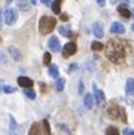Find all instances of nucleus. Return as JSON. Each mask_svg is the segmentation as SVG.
I'll return each mask as SVG.
<instances>
[{"mask_svg":"<svg viewBox=\"0 0 134 135\" xmlns=\"http://www.w3.org/2000/svg\"><path fill=\"white\" fill-rule=\"evenodd\" d=\"M11 131H15L16 129V123H15V120H14V117H11Z\"/></svg>","mask_w":134,"mask_h":135,"instance_id":"27","label":"nucleus"},{"mask_svg":"<svg viewBox=\"0 0 134 135\" xmlns=\"http://www.w3.org/2000/svg\"><path fill=\"white\" fill-rule=\"evenodd\" d=\"M110 31L113 33V34H124V33H125V27H124L121 22H113V24L110 25Z\"/></svg>","mask_w":134,"mask_h":135,"instance_id":"10","label":"nucleus"},{"mask_svg":"<svg viewBox=\"0 0 134 135\" xmlns=\"http://www.w3.org/2000/svg\"><path fill=\"white\" fill-rule=\"evenodd\" d=\"M3 20H5V22H6L8 25L15 24V21H16V11H15V9H12V8H8L3 12Z\"/></svg>","mask_w":134,"mask_h":135,"instance_id":"4","label":"nucleus"},{"mask_svg":"<svg viewBox=\"0 0 134 135\" xmlns=\"http://www.w3.org/2000/svg\"><path fill=\"white\" fill-rule=\"evenodd\" d=\"M43 64L45 65H51V54L49 52H46L43 55Z\"/></svg>","mask_w":134,"mask_h":135,"instance_id":"25","label":"nucleus"},{"mask_svg":"<svg viewBox=\"0 0 134 135\" xmlns=\"http://www.w3.org/2000/svg\"><path fill=\"white\" fill-rule=\"evenodd\" d=\"M3 91L6 92V94H14L16 89H15L14 86H9V85H8V86H3Z\"/></svg>","mask_w":134,"mask_h":135,"instance_id":"26","label":"nucleus"},{"mask_svg":"<svg viewBox=\"0 0 134 135\" xmlns=\"http://www.w3.org/2000/svg\"><path fill=\"white\" fill-rule=\"evenodd\" d=\"M78 68H79L78 64H72L70 67H69V71H75V70H78Z\"/></svg>","mask_w":134,"mask_h":135,"instance_id":"29","label":"nucleus"},{"mask_svg":"<svg viewBox=\"0 0 134 135\" xmlns=\"http://www.w3.org/2000/svg\"><path fill=\"white\" fill-rule=\"evenodd\" d=\"M18 8L21 9V11H28L30 9V4H28V2H25V0H20V3H18Z\"/></svg>","mask_w":134,"mask_h":135,"instance_id":"21","label":"nucleus"},{"mask_svg":"<svg viewBox=\"0 0 134 135\" xmlns=\"http://www.w3.org/2000/svg\"><path fill=\"white\" fill-rule=\"evenodd\" d=\"M2 18L3 16H2V11H0V28H2Z\"/></svg>","mask_w":134,"mask_h":135,"instance_id":"36","label":"nucleus"},{"mask_svg":"<svg viewBox=\"0 0 134 135\" xmlns=\"http://www.w3.org/2000/svg\"><path fill=\"white\" fill-rule=\"evenodd\" d=\"M83 91H85V86H83L82 80H81V82H79V94H82Z\"/></svg>","mask_w":134,"mask_h":135,"instance_id":"30","label":"nucleus"},{"mask_svg":"<svg viewBox=\"0 0 134 135\" xmlns=\"http://www.w3.org/2000/svg\"><path fill=\"white\" fill-rule=\"evenodd\" d=\"M60 18H61L63 21H67V20H69V15H67V13H61V15H60Z\"/></svg>","mask_w":134,"mask_h":135,"instance_id":"31","label":"nucleus"},{"mask_svg":"<svg viewBox=\"0 0 134 135\" xmlns=\"http://www.w3.org/2000/svg\"><path fill=\"white\" fill-rule=\"evenodd\" d=\"M118 12L121 16H124V18H130V16H133V13L130 12V9L127 8L125 4H119L118 6Z\"/></svg>","mask_w":134,"mask_h":135,"instance_id":"12","label":"nucleus"},{"mask_svg":"<svg viewBox=\"0 0 134 135\" xmlns=\"http://www.w3.org/2000/svg\"><path fill=\"white\" fill-rule=\"evenodd\" d=\"M40 128H42L40 123H33L32 126H30V132H28V135H43Z\"/></svg>","mask_w":134,"mask_h":135,"instance_id":"13","label":"nucleus"},{"mask_svg":"<svg viewBox=\"0 0 134 135\" xmlns=\"http://www.w3.org/2000/svg\"><path fill=\"white\" fill-rule=\"evenodd\" d=\"M16 82H18V85H20V86H23L24 89H27V88H32L33 86V80L30 79V77H25V76H20Z\"/></svg>","mask_w":134,"mask_h":135,"instance_id":"8","label":"nucleus"},{"mask_svg":"<svg viewBox=\"0 0 134 135\" xmlns=\"http://www.w3.org/2000/svg\"><path fill=\"white\" fill-rule=\"evenodd\" d=\"M48 46H49V49H51L52 52H60L61 45H60L58 37H51V39H49V42H48Z\"/></svg>","mask_w":134,"mask_h":135,"instance_id":"7","label":"nucleus"},{"mask_svg":"<svg viewBox=\"0 0 134 135\" xmlns=\"http://www.w3.org/2000/svg\"><path fill=\"white\" fill-rule=\"evenodd\" d=\"M92 33H94V36L99 37V39H101V37L104 36V31H103V24H101V22H94V24H92Z\"/></svg>","mask_w":134,"mask_h":135,"instance_id":"9","label":"nucleus"},{"mask_svg":"<svg viewBox=\"0 0 134 135\" xmlns=\"http://www.w3.org/2000/svg\"><path fill=\"white\" fill-rule=\"evenodd\" d=\"M76 43L75 42H69V43L64 45V48H63V56L64 58H69L70 55H75L76 54Z\"/></svg>","mask_w":134,"mask_h":135,"instance_id":"5","label":"nucleus"},{"mask_svg":"<svg viewBox=\"0 0 134 135\" xmlns=\"http://www.w3.org/2000/svg\"><path fill=\"white\" fill-rule=\"evenodd\" d=\"M107 116H109L110 119H121L122 122H127L125 111H124L121 107H118V105H115V104L109 107V110H107Z\"/></svg>","mask_w":134,"mask_h":135,"instance_id":"3","label":"nucleus"},{"mask_svg":"<svg viewBox=\"0 0 134 135\" xmlns=\"http://www.w3.org/2000/svg\"><path fill=\"white\" fill-rule=\"evenodd\" d=\"M58 74H60L58 67L57 65H49V76L54 77V79H58Z\"/></svg>","mask_w":134,"mask_h":135,"instance_id":"18","label":"nucleus"},{"mask_svg":"<svg viewBox=\"0 0 134 135\" xmlns=\"http://www.w3.org/2000/svg\"><path fill=\"white\" fill-rule=\"evenodd\" d=\"M83 104H85V108L91 110L92 105H94V95H91V94H87L85 98H83Z\"/></svg>","mask_w":134,"mask_h":135,"instance_id":"14","label":"nucleus"},{"mask_svg":"<svg viewBox=\"0 0 134 135\" xmlns=\"http://www.w3.org/2000/svg\"><path fill=\"white\" fill-rule=\"evenodd\" d=\"M42 128H43V135H51V128H49V122L48 120L42 122Z\"/></svg>","mask_w":134,"mask_h":135,"instance_id":"19","label":"nucleus"},{"mask_svg":"<svg viewBox=\"0 0 134 135\" xmlns=\"http://www.w3.org/2000/svg\"><path fill=\"white\" fill-rule=\"evenodd\" d=\"M91 49L92 51H101V49H104V45L100 43V42H92L91 43Z\"/></svg>","mask_w":134,"mask_h":135,"instance_id":"22","label":"nucleus"},{"mask_svg":"<svg viewBox=\"0 0 134 135\" xmlns=\"http://www.w3.org/2000/svg\"><path fill=\"white\" fill-rule=\"evenodd\" d=\"M30 3H32V4H36V3H37V0H30Z\"/></svg>","mask_w":134,"mask_h":135,"instance_id":"37","label":"nucleus"},{"mask_svg":"<svg viewBox=\"0 0 134 135\" xmlns=\"http://www.w3.org/2000/svg\"><path fill=\"white\" fill-rule=\"evenodd\" d=\"M124 135H134V129H128V128H125V129H124Z\"/></svg>","mask_w":134,"mask_h":135,"instance_id":"28","label":"nucleus"},{"mask_svg":"<svg viewBox=\"0 0 134 135\" xmlns=\"http://www.w3.org/2000/svg\"><path fill=\"white\" fill-rule=\"evenodd\" d=\"M125 94H127V95H134V79H128V80H127Z\"/></svg>","mask_w":134,"mask_h":135,"instance_id":"15","label":"nucleus"},{"mask_svg":"<svg viewBox=\"0 0 134 135\" xmlns=\"http://www.w3.org/2000/svg\"><path fill=\"white\" fill-rule=\"evenodd\" d=\"M0 91H2V86H0Z\"/></svg>","mask_w":134,"mask_h":135,"instance_id":"41","label":"nucleus"},{"mask_svg":"<svg viewBox=\"0 0 134 135\" xmlns=\"http://www.w3.org/2000/svg\"><path fill=\"white\" fill-rule=\"evenodd\" d=\"M61 2H63V0H54V2H52V12L57 13V15L61 12Z\"/></svg>","mask_w":134,"mask_h":135,"instance_id":"16","label":"nucleus"},{"mask_svg":"<svg viewBox=\"0 0 134 135\" xmlns=\"http://www.w3.org/2000/svg\"><path fill=\"white\" fill-rule=\"evenodd\" d=\"M0 62H2V64H6V58L3 56V54H2V52H0Z\"/></svg>","mask_w":134,"mask_h":135,"instance_id":"32","label":"nucleus"},{"mask_svg":"<svg viewBox=\"0 0 134 135\" xmlns=\"http://www.w3.org/2000/svg\"><path fill=\"white\" fill-rule=\"evenodd\" d=\"M106 135H119V131L116 126H109L106 129Z\"/></svg>","mask_w":134,"mask_h":135,"instance_id":"23","label":"nucleus"},{"mask_svg":"<svg viewBox=\"0 0 134 135\" xmlns=\"http://www.w3.org/2000/svg\"><path fill=\"white\" fill-rule=\"evenodd\" d=\"M106 55L112 62H122L125 58V48L118 40H110L106 46Z\"/></svg>","mask_w":134,"mask_h":135,"instance_id":"1","label":"nucleus"},{"mask_svg":"<svg viewBox=\"0 0 134 135\" xmlns=\"http://www.w3.org/2000/svg\"><path fill=\"white\" fill-rule=\"evenodd\" d=\"M131 13H133V18H134V9H133V12H131Z\"/></svg>","mask_w":134,"mask_h":135,"instance_id":"39","label":"nucleus"},{"mask_svg":"<svg viewBox=\"0 0 134 135\" xmlns=\"http://www.w3.org/2000/svg\"><path fill=\"white\" fill-rule=\"evenodd\" d=\"M58 31H60V34H61V36H64V37H70V36H72L70 28L66 27V25H61V27H58Z\"/></svg>","mask_w":134,"mask_h":135,"instance_id":"17","label":"nucleus"},{"mask_svg":"<svg viewBox=\"0 0 134 135\" xmlns=\"http://www.w3.org/2000/svg\"><path fill=\"white\" fill-rule=\"evenodd\" d=\"M24 94H25V95H27L30 99H34V98H36V92L33 91L32 88H27V89H24Z\"/></svg>","mask_w":134,"mask_h":135,"instance_id":"24","label":"nucleus"},{"mask_svg":"<svg viewBox=\"0 0 134 135\" xmlns=\"http://www.w3.org/2000/svg\"><path fill=\"white\" fill-rule=\"evenodd\" d=\"M97 3H99L100 6H104V3H106V0H97Z\"/></svg>","mask_w":134,"mask_h":135,"instance_id":"33","label":"nucleus"},{"mask_svg":"<svg viewBox=\"0 0 134 135\" xmlns=\"http://www.w3.org/2000/svg\"><path fill=\"white\" fill-rule=\"evenodd\" d=\"M133 31H134V24H133Z\"/></svg>","mask_w":134,"mask_h":135,"instance_id":"40","label":"nucleus"},{"mask_svg":"<svg viewBox=\"0 0 134 135\" xmlns=\"http://www.w3.org/2000/svg\"><path fill=\"white\" fill-rule=\"evenodd\" d=\"M57 25V20L55 18H52V16H42L39 21V31L42 34H48V33H51Z\"/></svg>","mask_w":134,"mask_h":135,"instance_id":"2","label":"nucleus"},{"mask_svg":"<svg viewBox=\"0 0 134 135\" xmlns=\"http://www.w3.org/2000/svg\"><path fill=\"white\" fill-rule=\"evenodd\" d=\"M119 2H122V3H130L131 0H119Z\"/></svg>","mask_w":134,"mask_h":135,"instance_id":"35","label":"nucleus"},{"mask_svg":"<svg viewBox=\"0 0 134 135\" xmlns=\"http://www.w3.org/2000/svg\"><path fill=\"white\" fill-rule=\"evenodd\" d=\"M64 85H66V80L64 79H57V85H55V89L58 92H61L64 89Z\"/></svg>","mask_w":134,"mask_h":135,"instance_id":"20","label":"nucleus"},{"mask_svg":"<svg viewBox=\"0 0 134 135\" xmlns=\"http://www.w3.org/2000/svg\"><path fill=\"white\" fill-rule=\"evenodd\" d=\"M8 52L11 54V56H12L15 61H20L21 58H23V54H21L20 49L15 48V46H9V48H8Z\"/></svg>","mask_w":134,"mask_h":135,"instance_id":"11","label":"nucleus"},{"mask_svg":"<svg viewBox=\"0 0 134 135\" xmlns=\"http://www.w3.org/2000/svg\"><path fill=\"white\" fill-rule=\"evenodd\" d=\"M92 95H94V99H95V103L99 104V105H101L103 101H104V94H103L101 91H100L99 88L94 85V88H92Z\"/></svg>","mask_w":134,"mask_h":135,"instance_id":"6","label":"nucleus"},{"mask_svg":"<svg viewBox=\"0 0 134 135\" xmlns=\"http://www.w3.org/2000/svg\"><path fill=\"white\" fill-rule=\"evenodd\" d=\"M11 2L12 0H6V4H11Z\"/></svg>","mask_w":134,"mask_h":135,"instance_id":"38","label":"nucleus"},{"mask_svg":"<svg viewBox=\"0 0 134 135\" xmlns=\"http://www.w3.org/2000/svg\"><path fill=\"white\" fill-rule=\"evenodd\" d=\"M40 2H42L43 4H51V2H52V0H40Z\"/></svg>","mask_w":134,"mask_h":135,"instance_id":"34","label":"nucleus"}]
</instances>
